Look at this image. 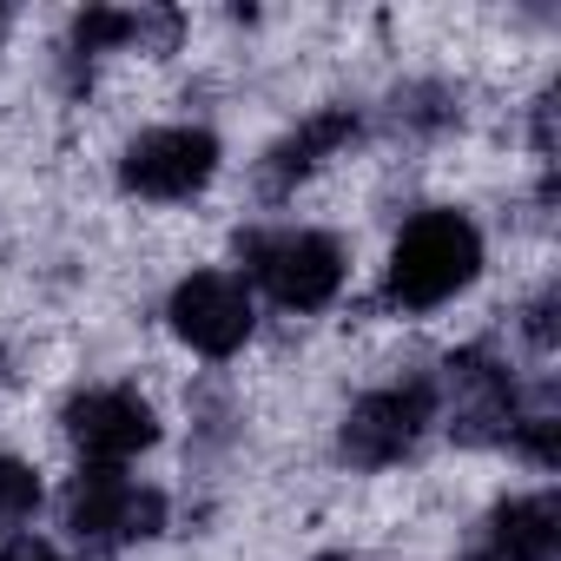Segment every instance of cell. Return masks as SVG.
<instances>
[{
    "label": "cell",
    "instance_id": "cell-1",
    "mask_svg": "<svg viewBox=\"0 0 561 561\" xmlns=\"http://www.w3.org/2000/svg\"><path fill=\"white\" fill-rule=\"evenodd\" d=\"M476 271H482V231H476L462 211H449V205L416 211V218L397 231V244H390L383 305L423 318V311L449 305L456 291H469Z\"/></svg>",
    "mask_w": 561,
    "mask_h": 561
},
{
    "label": "cell",
    "instance_id": "cell-2",
    "mask_svg": "<svg viewBox=\"0 0 561 561\" xmlns=\"http://www.w3.org/2000/svg\"><path fill=\"white\" fill-rule=\"evenodd\" d=\"M238 264L257 277V285L285 305V311H324L344 291V244L331 231L311 225H277V231H244L238 238Z\"/></svg>",
    "mask_w": 561,
    "mask_h": 561
},
{
    "label": "cell",
    "instance_id": "cell-3",
    "mask_svg": "<svg viewBox=\"0 0 561 561\" xmlns=\"http://www.w3.org/2000/svg\"><path fill=\"white\" fill-rule=\"evenodd\" d=\"M436 410H443L436 377L383 383V390H370V397L351 403V416H344V430H337V449H344L351 469H390V462L416 456V443L430 436Z\"/></svg>",
    "mask_w": 561,
    "mask_h": 561
},
{
    "label": "cell",
    "instance_id": "cell-4",
    "mask_svg": "<svg viewBox=\"0 0 561 561\" xmlns=\"http://www.w3.org/2000/svg\"><path fill=\"white\" fill-rule=\"evenodd\" d=\"M218 179V133L211 126H152L119 159V192L152 205H185Z\"/></svg>",
    "mask_w": 561,
    "mask_h": 561
},
{
    "label": "cell",
    "instance_id": "cell-5",
    "mask_svg": "<svg viewBox=\"0 0 561 561\" xmlns=\"http://www.w3.org/2000/svg\"><path fill=\"white\" fill-rule=\"evenodd\" d=\"M67 528L93 548H126V541H152L165 528V495L133 482L126 469H80L67 482Z\"/></svg>",
    "mask_w": 561,
    "mask_h": 561
},
{
    "label": "cell",
    "instance_id": "cell-6",
    "mask_svg": "<svg viewBox=\"0 0 561 561\" xmlns=\"http://www.w3.org/2000/svg\"><path fill=\"white\" fill-rule=\"evenodd\" d=\"M165 318L179 331V344H192L198 357H238L257 311H251V285L238 271H192L172 285Z\"/></svg>",
    "mask_w": 561,
    "mask_h": 561
},
{
    "label": "cell",
    "instance_id": "cell-7",
    "mask_svg": "<svg viewBox=\"0 0 561 561\" xmlns=\"http://www.w3.org/2000/svg\"><path fill=\"white\" fill-rule=\"evenodd\" d=\"M60 423H67V443H73L93 469H119V462H133L139 449L159 443L152 403H146L139 390H126V383H100V390L67 397Z\"/></svg>",
    "mask_w": 561,
    "mask_h": 561
},
{
    "label": "cell",
    "instance_id": "cell-8",
    "mask_svg": "<svg viewBox=\"0 0 561 561\" xmlns=\"http://www.w3.org/2000/svg\"><path fill=\"white\" fill-rule=\"evenodd\" d=\"M436 390H449V430H456V443H469V449L508 443V430L522 423L515 383H508V370H502L489 351H456V357H449V377H443Z\"/></svg>",
    "mask_w": 561,
    "mask_h": 561
},
{
    "label": "cell",
    "instance_id": "cell-9",
    "mask_svg": "<svg viewBox=\"0 0 561 561\" xmlns=\"http://www.w3.org/2000/svg\"><path fill=\"white\" fill-rule=\"evenodd\" d=\"M357 133H364V119H357L351 106H324V113L298 119L285 139L264 152V192H271V198H285V192H291L298 179H311L324 159H337L344 146H357Z\"/></svg>",
    "mask_w": 561,
    "mask_h": 561
},
{
    "label": "cell",
    "instance_id": "cell-10",
    "mask_svg": "<svg viewBox=\"0 0 561 561\" xmlns=\"http://www.w3.org/2000/svg\"><path fill=\"white\" fill-rule=\"evenodd\" d=\"M489 554L495 561H554L561 554V502L541 495H515L489 515Z\"/></svg>",
    "mask_w": 561,
    "mask_h": 561
},
{
    "label": "cell",
    "instance_id": "cell-11",
    "mask_svg": "<svg viewBox=\"0 0 561 561\" xmlns=\"http://www.w3.org/2000/svg\"><path fill=\"white\" fill-rule=\"evenodd\" d=\"M146 41L172 47V41H179V14H119V8H87V14H73L67 60H73V67H87V60H100V54L146 47Z\"/></svg>",
    "mask_w": 561,
    "mask_h": 561
},
{
    "label": "cell",
    "instance_id": "cell-12",
    "mask_svg": "<svg viewBox=\"0 0 561 561\" xmlns=\"http://www.w3.org/2000/svg\"><path fill=\"white\" fill-rule=\"evenodd\" d=\"M41 508V476L21 456H0V535H21Z\"/></svg>",
    "mask_w": 561,
    "mask_h": 561
},
{
    "label": "cell",
    "instance_id": "cell-13",
    "mask_svg": "<svg viewBox=\"0 0 561 561\" xmlns=\"http://www.w3.org/2000/svg\"><path fill=\"white\" fill-rule=\"evenodd\" d=\"M554 305H561V291H554V285L528 305V337H535V351H554Z\"/></svg>",
    "mask_w": 561,
    "mask_h": 561
},
{
    "label": "cell",
    "instance_id": "cell-14",
    "mask_svg": "<svg viewBox=\"0 0 561 561\" xmlns=\"http://www.w3.org/2000/svg\"><path fill=\"white\" fill-rule=\"evenodd\" d=\"M0 561H60L47 541H8V548H0Z\"/></svg>",
    "mask_w": 561,
    "mask_h": 561
},
{
    "label": "cell",
    "instance_id": "cell-15",
    "mask_svg": "<svg viewBox=\"0 0 561 561\" xmlns=\"http://www.w3.org/2000/svg\"><path fill=\"white\" fill-rule=\"evenodd\" d=\"M462 561H495V554H489V548H482V554H462Z\"/></svg>",
    "mask_w": 561,
    "mask_h": 561
},
{
    "label": "cell",
    "instance_id": "cell-16",
    "mask_svg": "<svg viewBox=\"0 0 561 561\" xmlns=\"http://www.w3.org/2000/svg\"><path fill=\"white\" fill-rule=\"evenodd\" d=\"M318 561H351V554H318Z\"/></svg>",
    "mask_w": 561,
    "mask_h": 561
},
{
    "label": "cell",
    "instance_id": "cell-17",
    "mask_svg": "<svg viewBox=\"0 0 561 561\" xmlns=\"http://www.w3.org/2000/svg\"><path fill=\"white\" fill-rule=\"evenodd\" d=\"M0 27H8V14H0Z\"/></svg>",
    "mask_w": 561,
    "mask_h": 561
}]
</instances>
